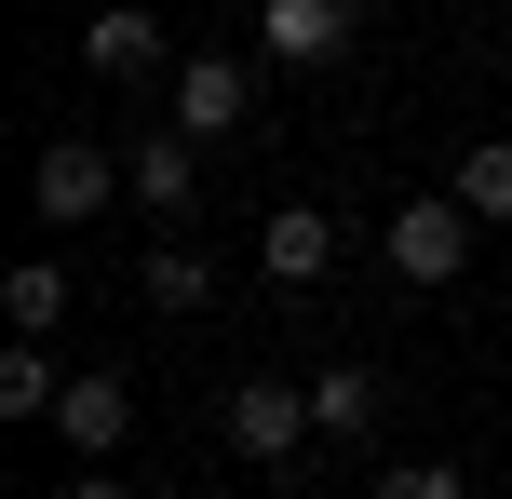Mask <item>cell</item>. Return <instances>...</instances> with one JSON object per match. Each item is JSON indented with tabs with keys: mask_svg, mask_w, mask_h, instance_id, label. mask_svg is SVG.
I'll return each mask as SVG.
<instances>
[{
	"mask_svg": "<svg viewBox=\"0 0 512 499\" xmlns=\"http://www.w3.org/2000/svg\"><path fill=\"white\" fill-rule=\"evenodd\" d=\"M472 230H486V216H472L459 189H432V203L378 216V257H391V284H459V270H472Z\"/></svg>",
	"mask_w": 512,
	"mask_h": 499,
	"instance_id": "cell-1",
	"label": "cell"
},
{
	"mask_svg": "<svg viewBox=\"0 0 512 499\" xmlns=\"http://www.w3.org/2000/svg\"><path fill=\"white\" fill-rule=\"evenodd\" d=\"M216 432H230L256 473H297V446H310L324 419H310V392H297V378H243V392L216 405Z\"/></svg>",
	"mask_w": 512,
	"mask_h": 499,
	"instance_id": "cell-2",
	"label": "cell"
},
{
	"mask_svg": "<svg viewBox=\"0 0 512 499\" xmlns=\"http://www.w3.org/2000/svg\"><path fill=\"white\" fill-rule=\"evenodd\" d=\"M108 189H135V176L95 149V135H54V149L27 162V216H54V230H81V216L108 203Z\"/></svg>",
	"mask_w": 512,
	"mask_h": 499,
	"instance_id": "cell-3",
	"label": "cell"
},
{
	"mask_svg": "<svg viewBox=\"0 0 512 499\" xmlns=\"http://www.w3.org/2000/svg\"><path fill=\"white\" fill-rule=\"evenodd\" d=\"M364 27V0H256V41L283 54V68H337Z\"/></svg>",
	"mask_w": 512,
	"mask_h": 499,
	"instance_id": "cell-4",
	"label": "cell"
},
{
	"mask_svg": "<svg viewBox=\"0 0 512 499\" xmlns=\"http://www.w3.org/2000/svg\"><path fill=\"white\" fill-rule=\"evenodd\" d=\"M243 108H256V81L230 68V54H189V68H176V95H162V122L216 149V135H243Z\"/></svg>",
	"mask_w": 512,
	"mask_h": 499,
	"instance_id": "cell-5",
	"label": "cell"
},
{
	"mask_svg": "<svg viewBox=\"0 0 512 499\" xmlns=\"http://www.w3.org/2000/svg\"><path fill=\"white\" fill-rule=\"evenodd\" d=\"M54 432H68L81 459H108V446H122V432H135V392H122V378H108V365H81L68 392H54Z\"/></svg>",
	"mask_w": 512,
	"mask_h": 499,
	"instance_id": "cell-6",
	"label": "cell"
},
{
	"mask_svg": "<svg viewBox=\"0 0 512 499\" xmlns=\"http://www.w3.org/2000/svg\"><path fill=\"white\" fill-rule=\"evenodd\" d=\"M81 68H95V81H162V14H135V0H108V14L81 27Z\"/></svg>",
	"mask_w": 512,
	"mask_h": 499,
	"instance_id": "cell-7",
	"label": "cell"
},
{
	"mask_svg": "<svg viewBox=\"0 0 512 499\" xmlns=\"http://www.w3.org/2000/svg\"><path fill=\"white\" fill-rule=\"evenodd\" d=\"M256 270H270V284H324V270H337V216L283 203L270 230H256Z\"/></svg>",
	"mask_w": 512,
	"mask_h": 499,
	"instance_id": "cell-8",
	"label": "cell"
},
{
	"mask_svg": "<svg viewBox=\"0 0 512 499\" xmlns=\"http://www.w3.org/2000/svg\"><path fill=\"white\" fill-rule=\"evenodd\" d=\"M189 149H203V135H176V122H162V135H135V162H122V176H135V203H149V216H189Z\"/></svg>",
	"mask_w": 512,
	"mask_h": 499,
	"instance_id": "cell-9",
	"label": "cell"
},
{
	"mask_svg": "<svg viewBox=\"0 0 512 499\" xmlns=\"http://www.w3.org/2000/svg\"><path fill=\"white\" fill-rule=\"evenodd\" d=\"M135 284H149V311H216V257H203V243H149V270H135Z\"/></svg>",
	"mask_w": 512,
	"mask_h": 499,
	"instance_id": "cell-10",
	"label": "cell"
},
{
	"mask_svg": "<svg viewBox=\"0 0 512 499\" xmlns=\"http://www.w3.org/2000/svg\"><path fill=\"white\" fill-rule=\"evenodd\" d=\"M0 324H14V338H54V324H68V270H54V257H27L14 284H0Z\"/></svg>",
	"mask_w": 512,
	"mask_h": 499,
	"instance_id": "cell-11",
	"label": "cell"
},
{
	"mask_svg": "<svg viewBox=\"0 0 512 499\" xmlns=\"http://www.w3.org/2000/svg\"><path fill=\"white\" fill-rule=\"evenodd\" d=\"M445 189H459V203H472V216L499 230V216H512V135H472V149H459V176H445Z\"/></svg>",
	"mask_w": 512,
	"mask_h": 499,
	"instance_id": "cell-12",
	"label": "cell"
},
{
	"mask_svg": "<svg viewBox=\"0 0 512 499\" xmlns=\"http://www.w3.org/2000/svg\"><path fill=\"white\" fill-rule=\"evenodd\" d=\"M54 392H68V378H54V351H41V338L0 351V419H54Z\"/></svg>",
	"mask_w": 512,
	"mask_h": 499,
	"instance_id": "cell-13",
	"label": "cell"
},
{
	"mask_svg": "<svg viewBox=\"0 0 512 499\" xmlns=\"http://www.w3.org/2000/svg\"><path fill=\"white\" fill-rule=\"evenodd\" d=\"M310 419L324 432H378V365H324L310 378Z\"/></svg>",
	"mask_w": 512,
	"mask_h": 499,
	"instance_id": "cell-14",
	"label": "cell"
},
{
	"mask_svg": "<svg viewBox=\"0 0 512 499\" xmlns=\"http://www.w3.org/2000/svg\"><path fill=\"white\" fill-rule=\"evenodd\" d=\"M378 499H459V459H391Z\"/></svg>",
	"mask_w": 512,
	"mask_h": 499,
	"instance_id": "cell-15",
	"label": "cell"
},
{
	"mask_svg": "<svg viewBox=\"0 0 512 499\" xmlns=\"http://www.w3.org/2000/svg\"><path fill=\"white\" fill-rule=\"evenodd\" d=\"M68 499H122V486H108V473H68Z\"/></svg>",
	"mask_w": 512,
	"mask_h": 499,
	"instance_id": "cell-16",
	"label": "cell"
},
{
	"mask_svg": "<svg viewBox=\"0 0 512 499\" xmlns=\"http://www.w3.org/2000/svg\"><path fill=\"white\" fill-rule=\"evenodd\" d=\"M176 499H203V486H176Z\"/></svg>",
	"mask_w": 512,
	"mask_h": 499,
	"instance_id": "cell-17",
	"label": "cell"
}]
</instances>
